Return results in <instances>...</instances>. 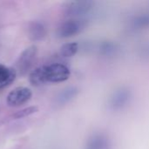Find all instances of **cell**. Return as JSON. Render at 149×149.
I'll use <instances>...</instances> for the list:
<instances>
[{
  "instance_id": "obj_9",
  "label": "cell",
  "mask_w": 149,
  "mask_h": 149,
  "mask_svg": "<svg viewBox=\"0 0 149 149\" xmlns=\"http://www.w3.org/2000/svg\"><path fill=\"white\" fill-rule=\"evenodd\" d=\"M111 146L109 137L104 134L98 133L88 138L85 149H111Z\"/></svg>"
},
{
  "instance_id": "obj_3",
  "label": "cell",
  "mask_w": 149,
  "mask_h": 149,
  "mask_svg": "<svg viewBox=\"0 0 149 149\" xmlns=\"http://www.w3.org/2000/svg\"><path fill=\"white\" fill-rule=\"evenodd\" d=\"M95 3L93 1H72L67 2L63 7V13L69 18H86L94 9Z\"/></svg>"
},
{
  "instance_id": "obj_12",
  "label": "cell",
  "mask_w": 149,
  "mask_h": 149,
  "mask_svg": "<svg viewBox=\"0 0 149 149\" xmlns=\"http://www.w3.org/2000/svg\"><path fill=\"white\" fill-rule=\"evenodd\" d=\"M17 74L14 68L0 64V90L10 86L16 79Z\"/></svg>"
},
{
  "instance_id": "obj_1",
  "label": "cell",
  "mask_w": 149,
  "mask_h": 149,
  "mask_svg": "<svg viewBox=\"0 0 149 149\" xmlns=\"http://www.w3.org/2000/svg\"><path fill=\"white\" fill-rule=\"evenodd\" d=\"M70 69L62 63H52L32 70L29 76L32 86H39L45 83H60L70 78Z\"/></svg>"
},
{
  "instance_id": "obj_11",
  "label": "cell",
  "mask_w": 149,
  "mask_h": 149,
  "mask_svg": "<svg viewBox=\"0 0 149 149\" xmlns=\"http://www.w3.org/2000/svg\"><path fill=\"white\" fill-rule=\"evenodd\" d=\"M128 26L134 31L148 30L149 12H143L133 17L128 23Z\"/></svg>"
},
{
  "instance_id": "obj_6",
  "label": "cell",
  "mask_w": 149,
  "mask_h": 149,
  "mask_svg": "<svg viewBox=\"0 0 149 149\" xmlns=\"http://www.w3.org/2000/svg\"><path fill=\"white\" fill-rule=\"evenodd\" d=\"M32 96L31 89L27 87H17L10 91L6 98L7 105L10 107H20L28 102Z\"/></svg>"
},
{
  "instance_id": "obj_8",
  "label": "cell",
  "mask_w": 149,
  "mask_h": 149,
  "mask_svg": "<svg viewBox=\"0 0 149 149\" xmlns=\"http://www.w3.org/2000/svg\"><path fill=\"white\" fill-rule=\"evenodd\" d=\"M47 35L45 25L39 21H31L27 26V36L30 40L38 42L43 40Z\"/></svg>"
},
{
  "instance_id": "obj_13",
  "label": "cell",
  "mask_w": 149,
  "mask_h": 149,
  "mask_svg": "<svg viewBox=\"0 0 149 149\" xmlns=\"http://www.w3.org/2000/svg\"><path fill=\"white\" fill-rule=\"evenodd\" d=\"M79 51V44L78 42H70L64 44L60 48V54L64 58H71Z\"/></svg>"
},
{
  "instance_id": "obj_10",
  "label": "cell",
  "mask_w": 149,
  "mask_h": 149,
  "mask_svg": "<svg viewBox=\"0 0 149 149\" xmlns=\"http://www.w3.org/2000/svg\"><path fill=\"white\" fill-rule=\"evenodd\" d=\"M79 93V89L77 86H70L62 89L55 97V103L58 106H65L72 101Z\"/></svg>"
},
{
  "instance_id": "obj_15",
  "label": "cell",
  "mask_w": 149,
  "mask_h": 149,
  "mask_svg": "<svg viewBox=\"0 0 149 149\" xmlns=\"http://www.w3.org/2000/svg\"><path fill=\"white\" fill-rule=\"evenodd\" d=\"M137 54L142 60H149V39L142 41L137 47Z\"/></svg>"
},
{
  "instance_id": "obj_4",
  "label": "cell",
  "mask_w": 149,
  "mask_h": 149,
  "mask_svg": "<svg viewBox=\"0 0 149 149\" xmlns=\"http://www.w3.org/2000/svg\"><path fill=\"white\" fill-rule=\"evenodd\" d=\"M133 93L127 86H120L115 89L108 99V108L113 112L124 110L131 102Z\"/></svg>"
},
{
  "instance_id": "obj_5",
  "label": "cell",
  "mask_w": 149,
  "mask_h": 149,
  "mask_svg": "<svg viewBox=\"0 0 149 149\" xmlns=\"http://www.w3.org/2000/svg\"><path fill=\"white\" fill-rule=\"evenodd\" d=\"M38 56V46L37 45H31L25 48L21 54L19 55L18 58L16 62V68L17 72L20 75H25L32 67L36 58Z\"/></svg>"
},
{
  "instance_id": "obj_7",
  "label": "cell",
  "mask_w": 149,
  "mask_h": 149,
  "mask_svg": "<svg viewBox=\"0 0 149 149\" xmlns=\"http://www.w3.org/2000/svg\"><path fill=\"white\" fill-rule=\"evenodd\" d=\"M93 51L101 57L111 58L119 54L120 51V46L115 41L105 39L99 41L98 43H94Z\"/></svg>"
},
{
  "instance_id": "obj_14",
  "label": "cell",
  "mask_w": 149,
  "mask_h": 149,
  "mask_svg": "<svg viewBox=\"0 0 149 149\" xmlns=\"http://www.w3.org/2000/svg\"><path fill=\"white\" fill-rule=\"evenodd\" d=\"M38 111V107L37 106H31V107H28L26 108H24L22 110H19L17 112H16L14 114H12V118L13 119H22V118H25L28 117L35 113H37Z\"/></svg>"
},
{
  "instance_id": "obj_2",
  "label": "cell",
  "mask_w": 149,
  "mask_h": 149,
  "mask_svg": "<svg viewBox=\"0 0 149 149\" xmlns=\"http://www.w3.org/2000/svg\"><path fill=\"white\" fill-rule=\"evenodd\" d=\"M87 18H69L62 22L57 28L56 35L59 38H68L81 33L88 26Z\"/></svg>"
}]
</instances>
